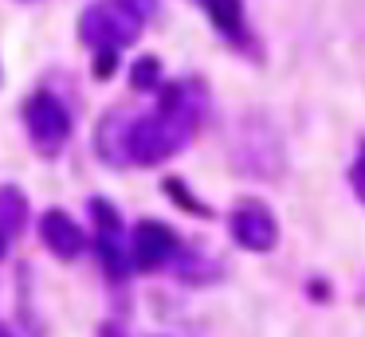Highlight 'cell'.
<instances>
[{
	"label": "cell",
	"instance_id": "7",
	"mask_svg": "<svg viewBox=\"0 0 365 337\" xmlns=\"http://www.w3.org/2000/svg\"><path fill=\"white\" fill-rule=\"evenodd\" d=\"M40 239H43V247H48L56 259H63V263H75V259L91 247L87 232H83L63 208H51V212L40 216Z\"/></svg>",
	"mask_w": 365,
	"mask_h": 337
},
{
	"label": "cell",
	"instance_id": "14",
	"mask_svg": "<svg viewBox=\"0 0 365 337\" xmlns=\"http://www.w3.org/2000/svg\"><path fill=\"white\" fill-rule=\"evenodd\" d=\"M134 12H142V16H153V8H158V0H126Z\"/></svg>",
	"mask_w": 365,
	"mask_h": 337
},
{
	"label": "cell",
	"instance_id": "17",
	"mask_svg": "<svg viewBox=\"0 0 365 337\" xmlns=\"http://www.w3.org/2000/svg\"><path fill=\"white\" fill-rule=\"evenodd\" d=\"M0 78H4V75H0Z\"/></svg>",
	"mask_w": 365,
	"mask_h": 337
},
{
	"label": "cell",
	"instance_id": "12",
	"mask_svg": "<svg viewBox=\"0 0 365 337\" xmlns=\"http://www.w3.org/2000/svg\"><path fill=\"white\" fill-rule=\"evenodd\" d=\"M349 188H354V196L365 204V138H361V149H357V161L349 165Z\"/></svg>",
	"mask_w": 365,
	"mask_h": 337
},
{
	"label": "cell",
	"instance_id": "8",
	"mask_svg": "<svg viewBox=\"0 0 365 337\" xmlns=\"http://www.w3.org/2000/svg\"><path fill=\"white\" fill-rule=\"evenodd\" d=\"M28 227V196L16 185H0V259L9 255V243Z\"/></svg>",
	"mask_w": 365,
	"mask_h": 337
},
{
	"label": "cell",
	"instance_id": "2",
	"mask_svg": "<svg viewBox=\"0 0 365 337\" xmlns=\"http://www.w3.org/2000/svg\"><path fill=\"white\" fill-rule=\"evenodd\" d=\"M145 16L134 12L126 0H95L87 12L79 16V39L91 51H122L142 36Z\"/></svg>",
	"mask_w": 365,
	"mask_h": 337
},
{
	"label": "cell",
	"instance_id": "1",
	"mask_svg": "<svg viewBox=\"0 0 365 337\" xmlns=\"http://www.w3.org/2000/svg\"><path fill=\"white\" fill-rule=\"evenodd\" d=\"M208 110V90L200 78H177L158 86V102L150 114L126 118V165H161L181 153L200 130Z\"/></svg>",
	"mask_w": 365,
	"mask_h": 337
},
{
	"label": "cell",
	"instance_id": "11",
	"mask_svg": "<svg viewBox=\"0 0 365 337\" xmlns=\"http://www.w3.org/2000/svg\"><path fill=\"white\" fill-rule=\"evenodd\" d=\"M165 192H169V200H177L181 208H189L192 216H208V208L189 192V188H185V180H165Z\"/></svg>",
	"mask_w": 365,
	"mask_h": 337
},
{
	"label": "cell",
	"instance_id": "5",
	"mask_svg": "<svg viewBox=\"0 0 365 337\" xmlns=\"http://www.w3.org/2000/svg\"><path fill=\"white\" fill-rule=\"evenodd\" d=\"M181 239L169 224L161 219H142L130 235V255H134L138 271H161V266H173L181 259Z\"/></svg>",
	"mask_w": 365,
	"mask_h": 337
},
{
	"label": "cell",
	"instance_id": "3",
	"mask_svg": "<svg viewBox=\"0 0 365 337\" xmlns=\"http://www.w3.org/2000/svg\"><path fill=\"white\" fill-rule=\"evenodd\" d=\"M91 219H95V251H98V259H103L106 279L126 286L134 255H130V239H126L118 208H114L106 196H95V200H91Z\"/></svg>",
	"mask_w": 365,
	"mask_h": 337
},
{
	"label": "cell",
	"instance_id": "13",
	"mask_svg": "<svg viewBox=\"0 0 365 337\" xmlns=\"http://www.w3.org/2000/svg\"><path fill=\"white\" fill-rule=\"evenodd\" d=\"M118 71V51H98L95 55V78H110Z\"/></svg>",
	"mask_w": 365,
	"mask_h": 337
},
{
	"label": "cell",
	"instance_id": "15",
	"mask_svg": "<svg viewBox=\"0 0 365 337\" xmlns=\"http://www.w3.org/2000/svg\"><path fill=\"white\" fill-rule=\"evenodd\" d=\"M98 337H126V329H122L118 321H103V329H98Z\"/></svg>",
	"mask_w": 365,
	"mask_h": 337
},
{
	"label": "cell",
	"instance_id": "10",
	"mask_svg": "<svg viewBox=\"0 0 365 337\" xmlns=\"http://www.w3.org/2000/svg\"><path fill=\"white\" fill-rule=\"evenodd\" d=\"M130 83H134V90H158L161 86V63L153 59V55L138 59L134 71H130Z\"/></svg>",
	"mask_w": 365,
	"mask_h": 337
},
{
	"label": "cell",
	"instance_id": "6",
	"mask_svg": "<svg viewBox=\"0 0 365 337\" xmlns=\"http://www.w3.org/2000/svg\"><path fill=\"white\" fill-rule=\"evenodd\" d=\"M228 232H232V239H236L244 251L263 255V251H271L279 243V219H275V212H271L267 204L244 200V204H236V208H232Z\"/></svg>",
	"mask_w": 365,
	"mask_h": 337
},
{
	"label": "cell",
	"instance_id": "4",
	"mask_svg": "<svg viewBox=\"0 0 365 337\" xmlns=\"http://www.w3.org/2000/svg\"><path fill=\"white\" fill-rule=\"evenodd\" d=\"M20 114H24V130L32 138V145L43 157H56L67 145V138H71V114H67V106L51 90L28 94Z\"/></svg>",
	"mask_w": 365,
	"mask_h": 337
},
{
	"label": "cell",
	"instance_id": "16",
	"mask_svg": "<svg viewBox=\"0 0 365 337\" xmlns=\"http://www.w3.org/2000/svg\"><path fill=\"white\" fill-rule=\"evenodd\" d=\"M0 337H12V333H9V329H4V326H0Z\"/></svg>",
	"mask_w": 365,
	"mask_h": 337
},
{
	"label": "cell",
	"instance_id": "9",
	"mask_svg": "<svg viewBox=\"0 0 365 337\" xmlns=\"http://www.w3.org/2000/svg\"><path fill=\"white\" fill-rule=\"evenodd\" d=\"M200 8L208 12L212 28L220 31L228 43H247V16H244V0H200Z\"/></svg>",
	"mask_w": 365,
	"mask_h": 337
}]
</instances>
